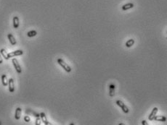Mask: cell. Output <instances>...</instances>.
Wrapping results in <instances>:
<instances>
[{
	"label": "cell",
	"mask_w": 167,
	"mask_h": 125,
	"mask_svg": "<svg viewBox=\"0 0 167 125\" xmlns=\"http://www.w3.org/2000/svg\"><path fill=\"white\" fill-rule=\"evenodd\" d=\"M57 62L58 64H59L65 72H71V70H72L71 67H70V66H68L62 59H60V58L57 59Z\"/></svg>",
	"instance_id": "obj_1"
},
{
	"label": "cell",
	"mask_w": 167,
	"mask_h": 125,
	"mask_svg": "<svg viewBox=\"0 0 167 125\" xmlns=\"http://www.w3.org/2000/svg\"><path fill=\"white\" fill-rule=\"evenodd\" d=\"M116 103L122 109V111L125 113H129V108H128V107L125 105V103H124V102H122L121 100H117L116 101Z\"/></svg>",
	"instance_id": "obj_2"
},
{
	"label": "cell",
	"mask_w": 167,
	"mask_h": 125,
	"mask_svg": "<svg viewBox=\"0 0 167 125\" xmlns=\"http://www.w3.org/2000/svg\"><path fill=\"white\" fill-rule=\"evenodd\" d=\"M12 62H13V66H14L15 70H16V72H17L18 74H21V73L22 72V69H21V67L20 66V64H19V63H18V59H15V58H13V59H12Z\"/></svg>",
	"instance_id": "obj_3"
},
{
	"label": "cell",
	"mask_w": 167,
	"mask_h": 125,
	"mask_svg": "<svg viewBox=\"0 0 167 125\" xmlns=\"http://www.w3.org/2000/svg\"><path fill=\"white\" fill-rule=\"evenodd\" d=\"M23 54V51L22 50H16L15 51L10 52L7 54V56L9 59L12 58V57H15V56H21Z\"/></svg>",
	"instance_id": "obj_4"
},
{
	"label": "cell",
	"mask_w": 167,
	"mask_h": 125,
	"mask_svg": "<svg viewBox=\"0 0 167 125\" xmlns=\"http://www.w3.org/2000/svg\"><path fill=\"white\" fill-rule=\"evenodd\" d=\"M8 85H9V91L10 93H13L15 91V84H14V80L13 78L8 80Z\"/></svg>",
	"instance_id": "obj_5"
},
{
	"label": "cell",
	"mask_w": 167,
	"mask_h": 125,
	"mask_svg": "<svg viewBox=\"0 0 167 125\" xmlns=\"http://www.w3.org/2000/svg\"><path fill=\"white\" fill-rule=\"evenodd\" d=\"M158 109L157 107H154V108H153V111H151L150 114L149 116H148V119H149L150 121H153V120L154 117L156 116V114H157V113H158Z\"/></svg>",
	"instance_id": "obj_6"
},
{
	"label": "cell",
	"mask_w": 167,
	"mask_h": 125,
	"mask_svg": "<svg viewBox=\"0 0 167 125\" xmlns=\"http://www.w3.org/2000/svg\"><path fill=\"white\" fill-rule=\"evenodd\" d=\"M13 28H18L19 25H20V20H19V18L17 16L13 17Z\"/></svg>",
	"instance_id": "obj_7"
},
{
	"label": "cell",
	"mask_w": 167,
	"mask_h": 125,
	"mask_svg": "<svg viewBox=\"0 0 167 125\" xmlns=\"http://www.w3.org/2000/svg\"><path fill=\"white\" fill-rule=\"evenodd\" d=\"M7 38H8V39H9V41H10V43L11 44V45H13V46H15V45H16V44H17V41H16V40H15V38L14 37V36H13V34H11V33H9V34H7Z\"/></svg>",
	"instance_id": "obj_8"
},
{
	"label": "cell",
	"mask_w": 167,
	"mask_h": 125,
	"mask_svg": "<svg viewBox=\"0 0 167 125\" xmlns=\"http://www.w3.org/2000/svg\"><path fill=\"white\" fill-rule=\"evenodd\" d=\"M115 88H116V85L113 83H111L109 85V95L111 97H113L115 95Z\"/></svg>",
	"instance_id": "obj_9"
},
{
	"label": "cell",
	"mask_w": 167,
	"mask_h": 125,
	"mask_svg": "<svg viewBox=\"0 0 167 125\" xmlns=\"http://www.w3.org/2000/svg\"><path fill=\"white\" fill-rule=\"evenodd\" d=\"M21 113H22V109L20 107H18L15 110V118L16 120H19L21 116Z\"/></svg>",
	"instance_id": "obj_10"
},
{
	"label": "cell",
	"mask_w": 167,
	"mask_h": 125,
	"mask_svg": "<svg viewBox=\"0 0 167 125\" xmlns=\"http://www.w3.org/2000/svg\"><path fill=\"white\" fill-rule=\"evenodd\" d=\"M133 7H134V4L133 3H127V4L124 5L121 7V9H122L123 11H126V10H130V9H132Z\"/></svg>",
	"instance_id": "obj_11"
},
{
	"label": "cell",
	"mask_w": 167,
	"mask_h": 125,
	"mask_svg": "<svg viewBox=\"0 0 167 125\" xmlns=\"http://www.w3.org/2000/svg\"><path fill=\"white\" fill-rule=\"evenodd\" d=\"M153 120L155 121H162V122H165L166 121V117L164 116H155L153 119Z\"/></svg>",
	"instance_id": "obj_12"
},
{
	"label": "cell",
	"mask_w": 167,
	"mask_h": 125,
	"mask_svg": "<svg viewBox=\"0 0 167 125\" xmlns=\"http://www.w3.org/2000/svg\"><path fill=\"white\" fill-rule=\"evenodd\" d=\"M2 83L3 86H7L8 85V80H7L6 75H2Z\"/></svg>",
	"instance_id": "obj_13"
},
{
	"label": "cell",
	"mask_w": 167,
	"mask_h": 125,
	"mask_svg": "<svg viewBox=\"0 0 167 125\" xmlns=\"http://www.w3.org/2000/svg\"><path fill=\"white\" fill-rule=\"evenodd\" d=\"M134 39H129V40H128L126 42V47H127V48H130V47H132L134 44Z\"/></svg>",
	"instance_id": "obj_14"
},
{
	"label": "cell",
	"mask_w": 167,
	"mask_h": 125,
	"mask_svg": "<svg viewBox=\"0 0 167 125\" xmlns=\"http://www.w3.org/2000/svg\"><path fill=\"white\" fill-rule=\"evenodd\" d=\"M0 53H1V54H2V56L4 57L6 60H8V59H9V58H8V56H7V51H5V49H2L1 50H0Z\"/></svg>",
	"instance_id": "obj_15"
},
{
	"label": "cell",
	"mask_w": 167,
	"mask_h": 125,
	"mask_svg": "<svg viewBox=\"0 0 167 125\" xmlns=\"http://www.w3.org/2000/svg\"><path fill=\"white\" fill-rule=\"evenodd\" d=\"M37 35V32H36V31H28V33H27V36H28V37H29V38H31V37H34V36H36Z\"/></svg>",
	"instance_id": "obj_16"
},
{
	"label": "cell",
	"mask_w": 167,
	"mask_h": 125,
	"mask_svg": "<svg viewBox=\"0 0 167 125\" xmlns=\"http://www.w3.org/2000/svg\"><path fill=\"white\" fill-rule=\"evenodd\" d=\"M40 118H41V120L42 121V122L44 124L46 121H47L48 120H47V116H46V115H45V113H44V112H42L40 114Z\"/></svg>",
	"instance_id": "obj_17"
},
{
	"label": "cell",
	"mask_w": 167,
	"mask_h": 125,
	"mask_svg": "<svg viewBox=\"0 0 167 125\" xmlns=\"http://www.w3.org/2000/svg\"><path fill=\"white\" fill-rule=\"evenodd\" d=\"M41 122H42L41 118H40V117H36V125H41Z\"/></svg>",
	"instance_id": "obj_18"
},
{
	"label": "cell",
	"mask_w": 167,
	"mask_h": 125,
	"mask_svg": "<svg viewBox=\"0 0 167 125\" xmlns=\"http://www.w3.org/2000/svg\"><path fill=\"white\" fill-rule=\"evenodd\" d=\"M24 120H25V121H26V122H29V121H31V119H30V117H29L28 116H24Z\"/></svg>",
	"instance_id": "obj_19"
},
{
	"label": "cell",
	"mask_w": 167,
	"mask_h": 125,
	"mask_svg": "<svg viewBox=\"0 0 167 125\" xmlns=\"http://www.w3.org/2000/svg\"><path fill=\"white\" fill-rule=\"evenodd\" d=\"M142 125H149V124H147V121H145V120H142Z\"/></svg>",
	"instance_id": "obj_20"
},
{
	"label": "cell",
	"mask_w": 167,
	"mask_h": 125,
	"mask_svg": "<svg viewBox=\"0 0 167 125\" xmlns=\"http://www.w3.org/2000/svg\"><path fill=\"white\" fill-rule=\"evenodd\" d=\"M44 124H45V125H53V124H52V123L49 122L48 121H46V122L44 123Z\"/></svg>",
	"instance_id": "obj_21"
},
{
	"label": "cell",
	"mask_w": 167,
	"mask_h": 125,
	"mask_svg": "<svg viewBox=\"0 0 167 125\" xmlns=\"http://www.w3.org/2000/svg\"><path fill=\"white\" fill-rule=\"evenodd\" d=\"M3 63V59H2V57L1 56V54H0V64Z\"/></svg>",
	"instance_id": "obj_22"
},
{
	"label": "cell",
	"mask_w": 167,
	"mask_h": 125,
	"mask_svg": "<svg viewBox=\"0 0 167 125\" xmlns=\"http://www.w3.org/2000/svg\"><path fill=\"white\" fill-rule=\"evenodd\" d=\"M118 125H125V124H124V123H120V124H119Z\"/></svg>",
	"instance_id": "obj_23"
},
{
	"label": "cell",
	"mask_w": 167,
	"mask_h": 125,
	"mask_svg": "<svg viewBox=\"0 0 167 125\" xmlns=\"http://www.w3.org/2000/svg\"><path fill=\"white\" fill-rule=\"evenodd\" d=\"M70 125H75V124H74V123H73V122H72V123H70Z\"/></svg>",
	"instance_id": "obj_24"
},
{
	"label": "cell",
	"mask_w": 167,
	"mask_h": 125,
	"mask_svg": "<svg viewBox=\"0 0 167 125\" xmlns=\"http://www.w3.org/2000/svg\"><path fill=\"white\" fill-rule=\"evenodd\" d=\"M0 125H2V122L1 121H0Z\"/></svg>",
	"instance_id": "obj_25"
}]
</instances>
